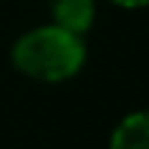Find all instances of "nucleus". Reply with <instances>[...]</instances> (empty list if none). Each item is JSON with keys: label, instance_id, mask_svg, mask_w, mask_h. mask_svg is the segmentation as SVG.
Here are the masks:
<instances>
[{"label": "nucleus", "instance_id": "nucleus-1", "mask_svg": "<svg viewBox=\"0 0 149 149\" xmlns=\"http://www.w3.org/2000/svg\"><path fill=\"white\" fill-rule=\"evenodd\" d=\"M14 64L31 77L58 83V80L72 77L83 66L86 50L77 33L66 31L61 25L39 28L31 31L14 44Z\"/></svg>", "mask_w": 149, "mask_h": 149}, {"label": "nucleus", "instance_id": "nucleus-2", "mask_svg": "<svg viewBox=\"0 0 149 149\" xmlns=\"http://www.w3.org/2000/svg\"><path fill=\"white\" fill-rule=\"evenodd\" d=\"M55 25L72 33H86L94 22V0H53Z\"/></svg>", "mask_w": 149, "mask_h": 149}, {"label": "nucleus", "instance_id": "nucleus-4", "mask_svg": "<svg viewBox=\"0 0 149 149\" xmlns=\"http://www.w3.org/2000/svg\"><path fill=\"white\" fill-rule=\"evenodd\" d=\"M119 6H127V8H138V6H149V0H113Z\"/></svg>", "mask_w": 149, "mask_h": 149}, {"label": "nucleus", "instance_id": "nucleus-3", "mask_svg": "<svg viewBox=\"0 0 149 149\" xmlns=\"http://www.w3.org/2000/svg\"><path fill=\"white\" fill-rule=\"evenodd\" d=\"M111 149H149V111L124 119L111 138Z\"/></svg>", "mask_w": 149, "mask_h": 149}]
</instances>
